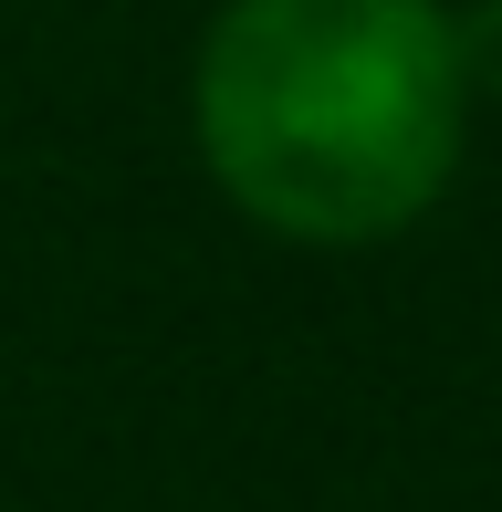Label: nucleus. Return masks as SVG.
I'll return each mask as SVG.
<instances>
[{
    "mask_svg": "<svg viewBox=\"0 0 502 512\" xmlns=\"http://www.w3.org/2000/svg\"><path fill=\"white\" fill-rule=\"evenodd\" d=\"M199 147L283 241H387L461 168V53L440 0H231L199 42Z\"/></svg>",
    "mask_w": 502,
    "mask_h": 512,
    "instance_id": "f257e3e1",
    "label": "nucleus"
},
{
    "mask_svg": "<svg viewBox=\"0 0 502 512\" xmlns=\"http://www.w3.org/2000/svg\"><path fill=\"white\" fill-rule=\"evenodd\" d=\"M450 53H461V95H502V0L450 21Z\"/></svg>",
    "mask_w": 502,
    "mask_h": 512,
    "instance_id": "f03ea898",
    "label": "nucleus"
}]
</instances>
